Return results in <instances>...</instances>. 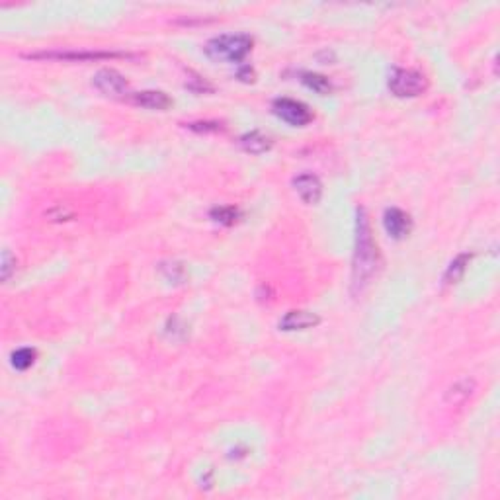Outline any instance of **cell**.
I'll use <instances>...</instances> for the list:
<instances>
[{
  "label": "cell",
  "mask_w": 500,
  "mask_h": 500,
  "mask_svg": "<svg viewBox=\"0 0 500 500\" xmlns=\"http://www.w3.org/2000/svg\"><path fill=\"white\" fill-rule=\"evenodd\" d=\"M188 127H190L192 131H199V133L221 130V125H219L217 121H192V123H188Z\"/></svg>",
  "instance_id": "cell-19"
},
{
  "label": "cell",
  "mask_w": 500,
  "mask_h": 500,
  "mask_svg": "<svg viewBox=\"0 0 500 500\" xmlns=\"http://www.w3.org/2000/svg\"><path fill=\"white\" fill-rule=\"evenodd\" d=\"M380 252L377 244L371 237L370 219L365 209L360 207L356 213V246L352 260V294L360 295L368 287L370 280L377 270Z\"/></svg>",
  "instance_id": "cell-1"
},
{
  "label": "cell",
  "mask_w": 500,
  "mask_h": 500,
  "mask_svg": "<svg viewBox=\"0 0 500 500\" xmlns=\"http://www.w3.org/2000/svg\"><path fill=\"white\" fill-rule=\"evenodd\" d=\"M241 147L250 153V155H264L272 149V141L270 137H266L264 133L260 131H250V133H244L241 139H239Z\"/></svg>",
  "instance_id": "cell-11"
},
{
  "label": "cell",
  "mask_w": 500,
  "mask_h": 500,
  "mask_svg": "<svg viewBox=\"0 0 500 500\" xmlns=\"http://www.w3.org/2000/svg\"><path fill=\"white\" fill-rule=\"evenodd\" d=\"M133 55L121 51H44V53H27L26 59L42 61H98V59H130Z\"/></svg>",
  "instance_id": "cell-4"
},
{
  "label": "cell",
  "mask_w": 500,
  "mask_h": 500,
  "mask_svg": "<svg viewBox=\"0 0 500 500\" xmlns=\"http://www.w3.org/2000/svg\"><path fill=\"white\" fill-rule=\"evenodd\" d=\"M469 260H471V254H469V252L459 254V256L449 264L448 270H446L444 282H446V284H457V282L463 277V274H465L467 266H469Z\"/></svg>",
  "instance_id": "cell-13"
},
{
  "label": "cell",
  "mask_w": 500,
  "mask_h": 500,
  "mask_svg": "<svg viewBox=\"0 0 500 500\" xmlns=\"http://www.w3.org/2000/svg\"><path fill=\"white\" fill-rule=\"evenodd\" d=\"M274 113L285 123L294 125V127H305L313 121V112L303 102L292 100V98H277L274 102Z\"/></svg>",
  "instance_id": "cell-5"
},
{
  "label": "cell",
  "mask_w": 500,
  "mask_h": 500,
  "mask_svg": "<svg viewBox=\"0 0 500 500\" xmlns=\"http://www.w3.org/2000/svg\"><path fill=\"white\" fill-rule=\"evenodd\" d=\"M35 350L34 348H20L16 352L12 354V365L18 371H26L27 368H32L35 362Z\"/></svg>",
  "instance_id": "cell-15"
},
{
  "label": "cell",
  "mask_w": 500,
  "mask_h": 500,
  "mask_svg": "<svg viewBox=\"0 0 500 500\" xmlns=\"http://www.w3.org/2000/svg\"><path fill=\"white\" fill-rule=\"evenodd\" d=\"M211 219L221 225H235V221L239 219V209L229 206L215 207V209H211Z\"/></svg>",
  "instance_id": "cell-16"
},
{
  "label": "cell",
  "mask_w": 500,
  "mask_h": 500,
  "mask_svg": "<svg viewBox=\"0 0 500 500\" xmlns=\"http://www.w3.org/2000/svg\"><path fill=\"white\" fill-rule=\"evenodd\" d=\"M92 85L98 92H102L104 96H121L127 92V80L123 78L121 73L113 69H102L98 70L92 78Z\"/></svg>",
  "instance_id": "cell-6"
},
{
  "label": "cell",
  "mask_w": 500,
  "mask_h": 500,
  "mask_svg": "<svg viewBox=\"0 0 500 500\" xmlns=\"http://www.w3.org/2000/svg\"><path fill=\"white\" fill-rule=\"evenodd\" d=\"M161 270H163V274L166 276L168 282H180V280H184V268L180 264H176V262L161 264Z\"/></svg>",
  "instance_id": "cell-18"
},
{
  "label": "cell",
  "mask_w": 500,
  "mask_h": 500,
  "mask_svg": "<svg viewBox=\"0 0 500 500\" xmlns=\"http://www.w3.org/2000/svg\"><path fill=\"white\" fill-rule=\"evenodd\" d=\"M239 77L244 80V77H249V80H254V70L250 69V67H242L241 70H239Z\"/></svg>",
  "instance_id": "cell-20"
},
{
  "label": "cell",
  "mask_w": 500,
  "mask_h": 500,
  "mask_svg": "<svg viewBox=\"0 0 500 500\" xmlns=\"http://www.w3.org/2000/svg\"><path fill=\"white\" fill-rule=\"evenodd\" d=\"M389 90L399 98H414L426 90V78L418 70L395 69L389 75Z\"/></svg>",
  "instance_id": "cell-3"
},
{
  "label": "cell",
  "mask_w": 500,
  "mask_h": 500,
  "mask_svg": "<svg viewBox=\"0 0 500 500\" xmlns=\"http://www.w3.org/2000/svg\"><path fill=\"white\" fill-rule=\"evenodd\" d=\"M383 227L391 239L395 241H401L405 239L406 235L411 233L413 229V219L408 213H405L403 209H397V207H389L387 211L383 213Z\"/></svg>",
  "instance_id": "cell-7"
},
{
  "label": "cell",
  "mask_w": 500,
  "mask_h": 500,
  "mask_svg": "<svg viewBox=\"0 0 500 500\" xmlns=\"http://www.w3.org/2000/svg\"><path fill=\"white\" fill-rule=\"evenodd\" d=\"M131 102L145 108V110H156V112H164L173 106V100L168 96L161 92V90H143V92H133L131 94Z\"/></svg>",
  "instance_id": "cell-10"
},
{
  "label": "cell",
  "mask_w": 500,
  "mask_h": 500,
  "mask_svg": "<svg viewBox=\"0 0 500 500\" xmlns=\"http://www.w3.org/2000/svg\"><path fill=\"white\" fill-rule=\"evenodd\" d=\"M320 323V317L311 311H287L280 319V330L284 332H294V330H307V328L317 327Z\"/></svg>",
  "instance_id": "cell-9"
},
{
  "label": "cell",
  "mask_w": 500,
  "mask_h": 500,
  "mask_svg": "<svg viewBox=\"0 0 500 500\" xmlns=\"http://www.w3.org/2000/svg\"><path fill=\"white\" fill-rule=\"evenodd\" d=\"M475 393V381L473 380H461L454 383L446 393V403L451 406L463 405L467 399Z\"/></svg>",
  "instance_id": "cell-12"
},
{
  "label": "cell",
  "mask_w": 500,
  "mask_h": 500,
  "mask_svg": "<svg viewBox=\"0 0 500 500\" xmlns=\"http://www.w3.org/2000/svg\"><path fill=\"white\" fill-rule=\"evenodd\" d=\"M294 188L297 192V196L309 206L319 204L320 196H323V184H320L319 176L311 173H303L299 176H295Z\"/></svg>",
  "instance_id": "cell-8"
},
{
  "label": "cell",
  "mask_w": 500,
  "mask_h": 500,
  "mask_svg": "<svg viewBox=\"0 0 500 500\" xmlns=\"http://www.w3.org/2000/svg\"><path fill=\"white\" fill-rule=\"evenodd\" d=\"M301 80L305 87L311 88V90H315L317 94L327 96L330 94V90H332L330 80H328L327 77H323V75H317V73H303Z\"/></svg>",
  "instance_id": "cell-14"
},
{
  "label": "cell",
  "mask_w": 500,
  "mask_h": 500,
  "mask_svg": "<svg viewBox=\"0 0 500 500\" xmlns=\"http://www.w3.org/2000/svg\"><path fill=\"white\" fill-rule=\"evenodd\" d=\"M252 49V37L246 34H223L209 39L206 45L207 57L215 61L241 63Z\"/></svg>",
  "instance_id": "cell-2"
},
{
  "label": "cell",
  "mask_w": 500,
  "mask_h": 500,
  "mask_svg": "<svg viewBox=\"0 0 500 500\" xmlns=\"http://www.w3.org/2000/svg\"><path fill=\"white\" fill-rule=\"evenodd\" d=\"M14 272H16V258L12 256L10 250H4V252H2V266H0L2 282H8Z\"/></svg>",
  "instance_id": "cell-17"
}]
</instances>
